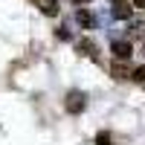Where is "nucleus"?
I'll return each instance as SVG.
<instances>
[{
  "instance_id": "obj_1",
  "label": "nucleus",
  "mask_w": 145,
  "mask_h": 145,
  "mask_svg": "<svg viewBox=\"0 0 145 145\" xmlns=\"http://www.w3.org/2000/svg\"><path fill=\"white\" fill-rule=\"evenodd\" d=\"M67 110L70 113H81L84 110V96L81 93H67Z\"/></svg>"
},
{
  "instance_id": "obj_2",
  "label": "nucleus",
  "mask_w": 145,
  "mask_h": 145,
  "mask_svg": "<svg viewBox=\"0 0 145 145\" xmlns=\"http://www.w3.org/2000/svg\"><path fill=\"white\" fill-rule=\"evenodd\" d=\"M113 58H116V61H128V58H131V44L128 41H116L113 44Z\"/></svg>"
},
{
  "instance_id": "obj_3",
  "label": "nucleus",
  "mask_w": 145,
  "mask_h": 145,
  "mask_svg": "<svg viewBox=\"0 0 145 145\" xmlns=\"http://www.w3.org/2000/svg\"><path fill=\"white\" fill-rule=\"evenodd\" d=\"M35 6H38L44 15H50V18H55L58 15V0H32Z\"/></svg>"
},
{
  "instance_id": "obj_4",
  "label": "nucleus",
  "mask_w": 145,
  "mask_h": 145,
  "mask_svg": "<svg viewBox=\"0 0 145 145\" xmlns=\"http://www.w3.org/2000/svg\"><path fill=\"white\" fill-rule=\"evenodd\" d=\"M76 20L81 23L84 29H93V15H90L87 9H78V12H76Z\"/></svg>"
},
{
  "instance_id": "obj_5",
  "label": "nucleus",
  "mask_w": 145,
  "mask_h": 145,
  "mask_svg": "<svg viewBox=\"0 0 145 145\" xmlns=\"http://www.w3.org/2000/svg\"><path fill=\"white\" fill-rule=\"evenodd\" d=\"M96 142H99V145H110V134H99Z\"/></svg>"
},
{
  "instance_id": "obj_6",
  "label": "nucleus",
  "mask_w": 145,
  "mask_h": 145,
  "mask_svg": "<svg viewBox=\"0 0 145 145\" xmlns=\"http://www.w3.org/2000/svg\"><path fill=\"white\" fill-rule=\"evenodd\" d=\"M134 78H137V81H145V67H137V70H134Z\"/></svg>"
},
{
  "instance_id": "obj_7",
  "label": "nucleus",
  "mask_w": 145,
  "mask_h": 145,
  "mask_svg": "<svg viewBox=\"0 0 145 145\" xmlns=\"http://www.w3.org/2000/svg\"><path fill=\"white\" fill-rule=\"evenodd\" d=\"M78 50H84V52H93V44H90V41H78Z\"/></svg>"
},
{
  "instance_id": "obj_8",
  "label": "nucleus",
  "mask_w": 145,
  "mask_h": 145,
  "mask_svg": "<svg viewBox=\"0 0 145 145\" xmlns=\"http://www.w3.org/2000/svg\"><path fill=\"white\" fill-rule=\"evenodd\" d=\"M110 72H113V78H128V72H125V70H119V67H113Z\"/></svg>"
},
{
  "instance_id": "obj_9",
  "label": "nucleus",
  "mask_w": 145,
  "mask_h": 145,
  "mask_svg": "<svg viewBox=\"0 0 145 145\" xmlns=\"http://www.w3.org/2000/svg\"><path fill=\"white\" fill-rule=\"evenodd\" d=\"M134 6H139V9H145V0H134Z\"/></svg>"
},
{
  "instance_id": "obj_10",
  "label": "nucleus",
  "mask_w": 145,
  "mask_h": 145,
  "mask_svg": "<svg viewBox=\"0 0 145 145\" xmlns=\"http://www.w3.org/2000/svg\"><path fill=\"white\" fill-rule=\"evenodd\" d=\"M78 3H87V0H78Z\"/></svg>"
}]
</instances>
